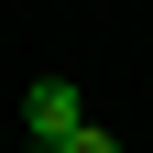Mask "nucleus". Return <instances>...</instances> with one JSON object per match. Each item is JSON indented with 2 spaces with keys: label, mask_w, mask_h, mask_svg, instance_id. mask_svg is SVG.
<instances>
[{
  "label": "nucleus",
  "mask_w": 153,
  "mask_h": 153,
  "mask_svg": "<svg viewBox=\"0 0 153 153\" xmlns=\"http://www.w3.org/2000/svg\"><path fill=\"white\" fill-rule=\"evenodd\" d=\"M76 120H88L76 76H33V88H22V131H33V153H55V142H66Z\"/></svg>",
  "instance_id": "1"
},
{
  "label": "nucleus",
  "mask_w": 153,
  "mask_h": 153,
  "mask_svg": "<svg viewBox=\"0 0 153 153\" xmlns=\"http://www.w3.org/2000/svg\"><path fill=\"white\" fill-rule=\"evenodd\" d=\"M55 153H120V142H109L99 120H76V131H66V142H55Z\"/></svg>",
  "instance_id": "2"
}]
</instances>
